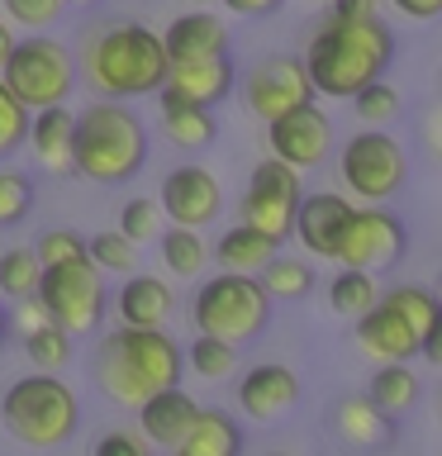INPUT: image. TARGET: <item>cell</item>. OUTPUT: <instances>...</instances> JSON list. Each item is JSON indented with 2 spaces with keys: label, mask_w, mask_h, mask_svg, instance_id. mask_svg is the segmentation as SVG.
<instances>
[{
  "label": "cell",
  "mask_w": 442,
  "mask_h": 456,
  "mask_svg": "<svg viewBox=\"0 0 442 456\" xmlns=\"http://www.w3.org/2000/svg\"><path fill=\"white\" fill-rule=\"evenodd\" d=\"M171 57L157 28L138 24V20H110L95 24L91 34H81L77 48V77L100 100H138V95H157L167 86Z\"/></svg>",
  "instance_id": "cell-1"
},
{
  "label": "cell",
  "mask_w": 442,
  "mask_h": 456,
  "mask_svg": "<svg viewBox=\"0 0 442 456\" xmlns=\"http://www.w3.org/2000/svg\"><path fill=\"white\" fill-rule=\"evenodd\" d=\"M395 62V34L385 20H323L305 43V71L314 81V95L328 100H352L371 81L385 77Z\"/></svg>",
  "instance_id": "cell-2"
},
{
  "label": "cell",
  "mask_w": 442,
  "mask_h": 456,
  "mask_svg": "<svg viewBox=\"0 0 442 456\" xmlns=\"http://www.w3.org/2000/svg\"><path fill=\"white\" fill-rule=\"evenodd\" d=\"M185 352L167 328H114L95 347V385L119 409H138L148 395L181 385Z\"/></svg>",
  "instance_id": "cell-3"
},
{
  "label": "cell",
  "mask_w": 442,
  "mask_h": 456,
  "mask_svg": "<svg viewBox=\"0 0 442 456\" xmlns=\"http://www.w3.org/2000/svg\"><path fill=\"white\" fill-rule=\"evenodd\" d=\"M148 162V128L128 100H95L77 114L71 134V171L95 185H124Z\"/></svg>",
  "instance_id": "cell-4"
},
{
  "label": "cell",
  "mask_w": 442,
  "mask_h": 456,
  "mask_svg": "<svg viewBox=\"0 0 442 456\" xmlns=\"http://www.w3.org/2000/svg\"><path fill=\"white\" fill-rule=\"evenodd\" d=\"M0 423H5L10 437H20L24 447H62V442L77 433L81 423V404L71 395L67 380L48 376V370H34V376L10 380V390L0 395Z\"/></svg>",
  "instance_id": "cell-5"
},
{
  "label": "cell",
  "mask_w": 442,
  "mask_h": 456,
  "mask_svg": "<svg viewBox=\"0 0 442 456\" xmlns=\"http://www.w3.org/2000/svg\"><path fill=\"white\" fill-rule=\"evenodd\" d=\"M191 319L195 333H209L219 342H252L262 328L271 323V295L262 290L257 276H242V271H219L195 290L191 299Z\"/></svg>",
  "instance_id": "cell-6"
},
{
  "label": "cell",
  "mask_w": 442,
  "mask_h": 456,
  "mask_svg": "<svg viewBox=\"0 0 442 456\" xmlns=\"http://www.w3.org/2000/svg\"><path fill=\"white\" fill-rule=\"evenodd\" d=\"M338 176H342V191H348L356 205H385L405 191L409 181V157H405V142L385 128H362L342 142L338 152Z\"/></svg>",
  "instance_id": "cell-7"
},
{
  "label": "cell",
  "mask_w": 442,
  "mask_h": 456,
  "mask_svg": "<svg viewBox=\"0 0 442 456\" xmlns=\"http://www.w3.org/2000/svg\"><path fill=\"white\" fill-rule=\"evenodd\" d=\"M0 81L24 100L29 110H53L67 105V95L77 91V53L62 38H20L10 53Z\"/></svg>",
  "instance_id": "cell-8"
},
{
  "label": "cell",
  "mask_w": 442,
  "mask_h": 456,
  "mask_svg": "<svg viewBox=\"0 0 442 456\" xmlns=\"http://www.w3.org/2000/svg\"><path fill=\"white\" fill-rule=\"evenodd\" d=\"M38 299L48 309V319L57 328H67L71 338L95 333L110 314V290H105V271H100L91 256H77V262L48 266L38 281Z\"/></svg>",
  "instance_id": "cell-9"
},
{
  "label": "cell",
  "mask_w": 442,
  "mask_h": 456,
  "mask_svg": "<svg viewBox=\"0 0 442 456\" xmlns=\"http://www.w3.org/2000/svg\"><path fill=\"white\" fill-rule=\"evenodd\" d=\"M299 200H305V181H299L295 167L276 162V157H262L248 176V191H242V224L266 233L271 242L295 238V214Z\"/></svg>",
  "instance_id": "cell-10"
},
{
  "label": "cell",
  "mask_w": 442,
  "mask_h": 456,
  "mask_svg": "<svg viewBox=\"0 0 442 456\" xmlns=\"http://www.w3.org/2000/svg\"><path fill=\"white\" fill-rule=\"evenodd\" d=\"M409 248V228L395 209L385 205H356L348 233H342V248H338V266H356V271H381L399 266V256Z\"/></svg>",
  "instance_id": "cell-11"
},
{
  "label": "cell",
  "mask_w": 442,
  "mask_h": 456,
  "mask_svg": "<svg viewBox=\"0 0 442 456\" xmlns=\"http://www.w3.org/2000/svg\"><path fill=\"white\" fill-rule=\"evenodd\" d=\"M242 100H248V110L262 124L281 119V114H291L299 105H314V81L305 71V57H291V53L262 57L242 77Z\"/></svg>",
  "instance_id": "cell-12"
},
{
  "label": "cell",
  "mask_w": 442,
  "mask_h": 456,
  "mask_svg": "<svg viewBox=\"0 0 442 456\" xmlns=\"http://www.w3.org/2000/svg\"><path fill=\"white\" fill-rule=\"evenodd\" d=\"M266 148L276 162L295 167L305 176V171L323 167L328 152H333V124H328V114L319 105H299L266 124Z\"/></svg>",
  "instance_id": "cell-13"
},
{
  "label": "cell",
  "mask_w": 442,
  "mask_h": 456,
  "mask_svg": "<svg viewBox=\"0 0 442 456\" xmlns=\"http://www.w3.org/2000/svg\"><path fill=\"white\" fill-rule=\"evenodd\" d=\"M162 214L176 228H209L224 214V185L209 167L185 162L171 167L162 181Z\"/></svg>",
  "instance_id": "cell-14"
},
{
  "label": "cell",
  "mask_w": 442,
  "mask_h": 456,
  "mask_svg": "<svg viewBox=\"0 0 442 456\" xmlns=\"http://www.w3.org/2000/svg\"><path fill=\"white\" fill-rule=\"evenodd\" d=\"M352 214H356V200H352V195H342V191H314V195L299 200L295 242H299L309 256L338 262V248H342V233H348Z\"/></svg>",
  "instance_id": "cell-15"
},
{
  "label": "cell",
  "mask_w": 442,
  "mask_h": 456,
  "mask_svg": "<svg viewBox=\"0 0 442 456\" xmlns=\"http://www.w3.org/2000/svg\"><path fill=\"white\" fill-rule=\"evenodd\" d=\"M299 404V376L281 362H257L238 380V409L257 423H276Z\"/></svg>",
  "instance_id": "cell-16"
},
{
  "label": "cell",
  "mask_w": 442,
  "mask_h": 456,
  "mask_svg": "<svg viewBox=\"0 0 442 456\" xmlns=\"http://www.w3.org/2000/svg\"><path fill=\"white\" fill-rule=\"evenodd\" d=\"M195 419H200V404L181 390V385H167V390H157L138 404V433L162 452H176L181 442L191 437Z\"/></svg>",
  "instance_id": "cell-17"
},
{
  "label": "cell",
  "mask_w": 442,
  "mask_h": 456,
  "mask_svg": "<svg viewBox=\"0 0 442 456\" xmlns=\"http://www.w3.org/2000/svg\"><path fill=\"white\" fill-rule=\"evenodd\" d=\"M356 323V347H362V356H371V362H413V356H419V333H413V328L399 319V314L385 305H371L362 319H352Z\"/></svg>",
  "instance_id": "cell-18"
},
{
  "label": "cell",
  "mask_w": 442,
  "mask_h": 456,
  "mask_svg": "<svg viewBox=\"0 0 442 456\" xmlns=\"http://www.w3.org/2000/svg\"><path fill=\"white\" fill-rule=\"evenodd\" d=\"M162 43L171 62H205V57L228 53V24L214 10H185L167 24Z\"/></svg>",
  "instance_id": "cell-19"
},
{
  "label": "cell",
  "mask_w": 442,
  "mask_h": 456,
  "mask_svg": "<svg viewBox=\"0 0 442 456\" xmlns=\"http://www.w3.org/2000/svg\"><path fill=\"white\" fill-rule=\"evenodd\" d=\"M328 428L356 452H381L395 442V419L371 395H348L333 413H328Z\"/></svg>",
  "instance_id": "cell-20"
},
{
  "label": "cell",
  "mask_w": 442,
  "mask_h": 456,
  "mask_svg": "<svg viewBox=\"0 0 442 456\" xmlns=\"http://www.w3.org/2000/svg\"><path fill=\"white\" fill-rule=\"evenodd\" d=\"M110 309L119 314L124 328H167V319L176 314V295L162 276H124Z\"/></svg>",
  "instance_id": "cell-21"
},
{
  "label": "cell",
  "mask_w": 442,
  "mask_h": 456,
  "mask_svg": "<svg viewBox=\"0 0 442 456\" xmlns=\"http://www.w3.org/2000/svg\"><path fill=\"white\" fill-rule=\"evenodd\" d=\"M71 134H77V114H71L67 105L34 110L24 148H29V157H34L43 171H48V176H67V171H71Z\"/></svg>",
  "instance_id": "cell-22"
},
{
  "label": "cell",
  "mask_w": 442,
  "mask_h": 456,
  "mask_svg": "<svg viewBox=\"0 0 442 456\" xmlns=\"http://www.w3.org/2000/svg\"><path fill=\"white\" fill-rule=\"evenodd\" d=\"M233 77H238V71H233V62H228V53L224 57H205V62H171L162 91L214 110L219 100L233 95Z\"/></svg>",
  "instance_id": "cell-23"
},
{
  "label": "cell",
  "mask_w": 442,
  "mask_h": 456,
  "mask_svg": "<svg viewBox=\"0 0 442 456\" xmlns=\"http://www.w3.org/2000/svg\"><path fill=\"white\" fill-rule=\"evenodd\" d=\"M157 100H162V134L176 142V148L200 152V148H209V142L219 138V119H214V110L195 105V100H181L171 91H157Z\"/></svg>",
  "instance_id": "cell-24"
},
{
  "label": "cell",
  "mask_w": 442,
  "mask_h": 456,
  "mask_svg": "<svg viewBox=\"0 0 442 456\" xmlns=\"http://www.w3.org/2000/svg\"><path fill=\"white\" fill-rule=\"evenodd\" d=\"M181 456H238L242 452V428L224 409H200L191 437L176 447Z\"/></svg>",
  "instance_id": "cell-25"
},
{
  "label": "cell",
  "mask_w": 442,
  "mask_h": 456,
  "mask_svg": "<svg viewBox=\"0 0 442 456\" xmlns=\"http://www.w3.org/2000/svg\"><path fill=\"white\" fill-rule=\"evenodd\" d=\"M276 252H281L276 242H271L266 233H257V228H248V224L228 228V233L219 238V248H214L219 266L224 271H242V276H257V271H262Z\"/></svg>",
  "instance_id": "cell-26"
},
{
  "label": "cell",
  "mask_w": 442,
  "mask_h": 456,
  "mask_svg": "<svg viewBox=\"0 0 442 456\" xmlns=\"http://www.w3.org/2000/svg\"><path fill=\"white\" fill-rule=\"evenodd\" d=\"M157 252H162V266L176 281H195L200 271L209 266V248H205V238H200V228H176V224L162 228Z\"/></svg>",
  "instance_id": "cell-27"
},
{
  "label": "cell",
  "mask_w": 442,
  "mask_h": 456,
  "mask_svg": "<svg viewBox=\"0 0 442 456\" xmlns=\"http://www.w3.org/2000/svg\"><path fill=\"white\" fill-rule=\"evenodd\" d=\"M328 305H333V314H342V319H362L371 305H381V285L371 271L342 266L333 276V285H328Z\"/></svg>",
  "instance_id": "cell-28"
},
{
  "label": "cell",
  "mask_w": 442,
  "mask_h": 456,
  "mask_svg": "<svg viewBox=\"0 0 442 456\" xmlns=\"http://www.w3.org/2000/svg\"><path fill=\"white\" fill-rule=\"evenodd\" d=\"M371 399H376L390 419L419 404V376L409 370V362H385L376 376H371Z\"/></svg>",
  "instance_id": "cell-29"
},
{
  "label": "cell",
  "mask_w": 442,
  "mask_h": 456,
  "mask_svg": "<svg viewBox=\"0 0 442 456\" xmlns=\"http://www.w3.org/2000/svg\"><path fill=\"white\" fill-rule=\"evenodd\" d=\"M257 281H262V290L271 299H305L314 290V266L305 256H271V262L257 271Z\"/></svg>",
  "instance_id": "cell-30"
},
{
  "label": "cell",
  "mask_w": 442,
  "mask_h": 456,
  "mask_svg": "<svg viewBox=\"0 0 442 456\" xmlns=\"http://www.w3.org/2000/svg\"><path fill=\"white\" fill-rule=\"evenodd\" d=\"M381 299H385V305H390L419 338L438 323V314H442V299H438V290H428V285H390V290H381Z\"/></svg>",
  "instance_id": "cell-31"
},
{
  "label": "cell",
  "mask_w": 442,
  "mask_h": 456,
  "mask_svg": "<svg viewBox=\"0 0 442 456\" xmlns=\"http://www.w3.org/2000/svg\"><path fill=\"white\" fill-rule=\"evenodd\" d=\"M43 281V262L34 248H5L0 252V295L5 299H34Z\"/></svg>",
  "instance_id": "cell-32"
},
{
  "label": "cell",
  "mask_w": 442,
  "mask_h": 456,
  "mask_svg": "<svg viewBox=\"0 0 442 456\" xmlns=\"http://www.w3.org/2000/svg\"><path fill=\"white\" fill-rule=\"evenodd\" d=\"M24 342V356L34 362V370H48V376H57V370H67L71 366V333L67 328H57V323H43V328H34L29 338H20Z\"/></svg>",
  "instance_id": "cell-33"
},
{
  "label": "cell",
  "mask_w": 442,
  "mask_h": 456,
  "mask_svg": "<svg viewBox=\"0 0 442 456\" xmlns=\"http://www.w3.org/2000/svg\"><path fill=\"white\" fill-rule=\"evenodd\" d=\"M185 366H191L200 380H228L238 370V347L209 338V333H195V342L185 347Z\"/></svg>",
  "instance_id": "cell-34"
},
{
  "label": "cell",
  "mask_w": 442,
  "mask_h": 456,
  "mask_svg": "<svg viewBox=\"0 0 442 456\" xmlns=\"http://www.w3.org/2000/svg\"><path fill=\"white\" fill-rule=\"evenodd\" d=\"M86 256H91L100 271H114V276H134V266H138V248L119 233V228L95 233L91 242H86Z\"/></svg>",
  "instance_id": "cell-35"
},
{
  "label": "cell",
  "mask_w": 442,
  "mask_h": 456,
  "mask_svg": "<svg viewBox=\"0 0 442 456\" xmlns=\"http://www.w3.org/2000/svg\"><path fill=\"white\" fill-rule=\"evenodd\" d=\"M352 114H356V119H362L366 128L395 124V119H399V91H395L390 81H371L366 91L352 95Z\"/></svg>",
  "instance_id": "cell-36"
},
{
  "label": "cell",
  "mask_w": 442,
  "mask_h": 456,
  "mask_svg": "<svg viewBox=\"0 0 442 456\" xmlns=\"http://www.w3.org/2000/svg\"><path fill=\"white\" fill-rule=\"evenodd\" d=\"M34 209V181L14 167H0V228H14Z\"/></svg>",
  "instance_id": "cell-37"
},
{
  "label": "cell",
  "mask_w": 442,
  "mask_h": 456,
  "mask_svg": "<svg viewBox=\"0 0 442 456\" xmlns=\"http://www.w3.org/2000/svg\"><path fill=\"white\" fill-rule=\"evenodd\" d=\"M162 205L157 200H128V205L119 209V233L134 242V248H143V242H157L162 238Z\"/></svg>",
  "instance_id": "cell-38"
},
{
  "label": "cell",
  "mask_w": 442,
  "mask_h": 456,
  "mask_svg": "<svg viewBox=\"0 0 442 456\" xmlns=\"http://www.w3.org/2000/svg\"><path fill=\"white\" fill-rule=\"evenodd\" d=\"M29 119H34V110H29L24 100L14 95L5 81H0V157H10V152H20V148H24Z\"/></svg>",
  "instance_id": "cell-39"
},
{
  "label": "cell",
  "mask_w": 442,
  "mask_h": 456,
  "mask_svg": "<svg viewBox=\"0 0 442 456\" xmlns=\"http://www.w3.org/2000/svg\"><path fill=\"white\" fill-rule=\"evenodd\" d=\"M34 252H38L43 271H48V266H62V262L86 256V238L77 233V228H43L38 242H34Z\"/></svg>",
  "instance_id": "cell-40"
},
{
  "label": "cell",
  "mask_w": 442,
  "mask_h": 456,
  "mask_svg": "<svg viewBox=\"0 0 442 456\" xmlns=\"http://www.w3.org/2000/svg\"><path fill=\"white\" fill-rule=\"evenodd\" d=\"M10 14V24H20V28H53L57 20L67 14V0H0Z\"/></svg>",
  "instance_id": "cell-41"
},
{
  "label": "cell",
  "mask_w": 442,
  "mask_h": 456,
  "mask_svg": "<svg viewBox=\"0 0 442 456\" xmlns=\"http://www.w3.org/2000/svg\"><path fill=\"white\" fill-rule=\"evenodd\" d=\"M91 456H152V442L143 433H128V428H110L95 437Z\"/></svg>",
  "instance_id": "cell-42"
},
{
  "label": "cell",
  "mask_w": 442,
  "mask_h": 456,
  "mask_svg": "<svg viewBox=\"0 0 442 456\" xmlns=\"http://www.w3.org/2000/svg\"><path fill=\"white\" fill-rule=\"evenodd\" d=\"M43 323H53V319H48V309H43L38 295H34V299H14V305H10V328H14L20 338H29V333H34V328H43Z\"/></svg>",
  "instance_id": "cell-43"
},
{
  "label": "cell",
  "mask_w": 442,
  "mask_h": 456,
  "mask_svg": "<svg viewBox=\"0 0 442 456\" xmlns=\"http://www.w3.org/2000/svg\"><path fill=\"white\" fill-rule=\"evenodd\" d=\"M328 20H348V24L381 20V0H333V5H328Z\"/></svg>",
  "instance_id": "cell-44"
},
{
  "label": "cell",
  "mask_w": 442,
  "mask_h": 456,
  "mask_svg": "<svg viewBox=\"0 0 442 456\" xmlns=\"http://www.w3.org/2000/svg\"><path fill=\"white\" fill-rule=\"evenodd\" d=\"M228 14H242V20H266V14H276L285 0H219Z\"/></svg>",
  "instance_id": "cell-45"
},
{
  "label": "cell",
  "mask_w": 442,
  "mask_h": 456,
  "mask_svg": "<svg viewBox=\"0 0 442 456\" xmlns=\"http://www.w3.org/2000/svg\"><path fill=\"white\" fill-rule=\"evenodd\" d=\"M390 5L405 14V20H419V24L442 20V0H390Z\"/></svg>",
  "instance_id": "cell-46"
},
{
  "label": "cell",
  "mask_w": 442,
  "mask_h": 456,
  "mask_svg": "<svg viewBox=\"0 0 442 456\" xmlns=\"http://www.w3.org/2000/svg\"><path fill=\"white\" fill-rule=\"evenodd\" d=\"M419 356H423L428 366H442V314H438V323L423 333V342H419Z\"/></svg>",
  "instance_id": "cell-47"
},
{
  "label": "cell",
  "mask_w": 442,
  "mask_h": 456,
  "mask_svg": "<svg viewBox=\"0 0 442 456\" xmlns=\"http://www.w3.org/2000/svg\"><path fill=\"white\" fill-rule=\"evenodd\" d=\"M14 28H10V20H0V71H5V62H10V53H14Z\"/></svg>",
  "instance_id": "cell-48"
},
{
  "label": "cell",
  "mask_w": 442,
  "mask_h": 456,
  "mask_svg": "<svg viewBox=\"0 0 442 456\" xmlns=\"http://www.w3.org/2000/svg\"><path fill=\"white\" fill-rule=\"evenodd\" d=\"M191 5H195V10H209V5H219V0H191Z\"/></svg>",
  "instance_id": "cell-49"
},
{
  "label": "cell",
  "mask_w": 442,
  "mask_h": 456,
  "mask_svg": "<svg viewBox=\"0 0 442 456\" xmlns=\"http://www.w3.org/2000/svg\"><path fill=\"white\" fill-rule=\"evenodd\" d=\"M67 5H100V0H67Z\"/></svg>",
  "instance_id": "cell-50"
},
{
  "label": "cell",
  "mask_w": 442,
  "mask_h": 456,
  "mask_svg": "<svg viewBox=\"0 0 442 456\" xmlns=\"http://www.w3.org/2000/svg\"><path fill=\"white\" fill-rule=\"evenodd\" d=\"M0 319H5V295H0Z\"/></svg>",
  "instance_id": "cell-51"
},
{
  "label": "cell",
  "mask_w": 442,
  "mask_h": 456,
  "mask_svg": "<svg viewBox=\"0 0 442 456\" xmlns=\"http://www.w3.org/2000/svg\"><path fill=\"white\" fill-rule=\"evenodd\" d=\"M0 342H5V319H0Z\"/></svg>",
  "instance_id": "cell-52"
},
{
  "label": "cell",
  "mask_w": 442,
  "mask_h": 456,
  "mask_svg": "<svg viewBox=\"0 0 442 456\" xmlns=\"http://www.w3.org/2000/svg\"><path fill=\"white\" fill-rule=\"evenodd\" d=\"M438 299H442V276H438Z\"/></svg>",
  "instance_id": "cell-53"
},
{
  "label": "cell",
  "mask_w": 442,
  "mask_h": 456,
  "mask_svg": "<svg viewBox=\"0 0 442 456\" xmlns=\"http://www.w3.org/2000/svg\"><path fill=\"white\" fill-rule=\"evenodd\" d=\"M271 456H291V452H271Z\"/></svg>",
  "instance_id": "cell-54"
},
{
  "label": "cell",
  "mask_w": 442,
  "mask_h": 456,
  "mask_svg": "<svg viewBox=\"0 0 442 456\" xmlns=\"http://www.w3.org/2000/svg\"><path fill=\"white\" fill-rule=\"evenodd\" d=\"M319 5H333V0H319Z\"/></svg>",
  "instance_id": "cell-55"
},
{
  "label": "cell",
  "mask_w": 442,
  "mask_h": 456,
  "mask_svg": "<svg viewBox=\"0 0 442 456\" xmlns=\"http://www.w3.org/2000/svg\"><path fill=\"white\" fill-rule=\"evenodd\" d=\"M171 456H181V452H171Z\"/></svg>",
  "instance_id": "cell-56"
}]
</instances>
